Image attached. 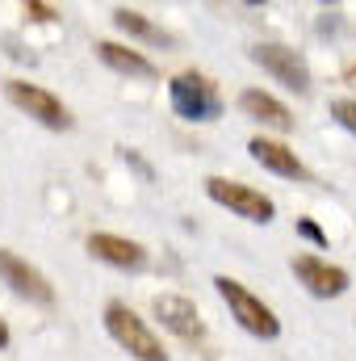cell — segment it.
I'll return each instance as SVG.
<instances>
[{
    "instance_id": "30bf717a",
    "label": "cell",
    "mask_w": 356,
    "mask_h": 361,
    "mask_svg": "<svg viewBox=\"0 0 356 361\" xmlns=\"http://www.w3.org/2000/svg\"><path fill=\"white\" fill-rule=\"evenodd\" d=\"M84 248L101 265H113V269H126V273H139L147 265V248L139 240H122V235H109V231H92L84 240Z\"/></svg>"
},
{
    "instance_id": "5bb4252c",
    "label": "cell",
    "mask_w": 356,
    "mask_h": 361,
    "mask_svg": "<svg viewBox=\"0 0 356 361\" xmlns=\"http://www.w3.org/2000/svg\"><path fill=\"white\" fill-rule=\"evenodd\" d=\"M113 25L122 30V34H130V38H147V42H172L164 30H155L139 8H113Z\"/></svg>"
},
{
    "instance_id": "4fadbf2b",
    "label": "cell",
    "mask_w": 356,
    "mask_h": 361,
    "mask_svg": "<svg viewBox=\"0 0 356 361\" xmlns=\"http://www.w3.org/2000/svg\"><path fill=\"white\" fill-rule=\"evenodd\" d=\"M239 109L248 114V118H256V122H265V126H272V130H293V114H289V105L285 101H276L272 92L265 89H248L243 97H239Z\"/></svg>"
},
{
    "instance_id": "9a60e30c",
    "label": "cell",
    "mask_w": 356,
    "mask_h": 361,
    "mask_svg": "<svg viewBox=\"0 0 356 361\" xmlns=\"http://www.w3.org/2000/svg\"><path fill=\"white\" fill-rule=\"evenodd\" d=\"M331 118L348 130V135H356V101L352 97H340V101H331Z\"/></svg>"
},
{
    "instance_id": "e0dca14e",
    "label": "cell",
    "mask_w": 356,
    "mask_h": 361,
    "mask_svg": "<svg viewBox=\"0 0 356 361\" xmlns=\"http://www.w3.org/2000/svg\"><path fill=\"white\" fill-rule=\"evenodd\" d=\"M25 17H34V21H59V8L55 4H42V0H30L25 4Z\"/></svg>"
},
{
    "instance_id": "2e32d148",
    "label": "cell",
    "mask_w": 356,
    "mask_h": 361,
    "mask_svg": "<svg viewBox=\"0 0 356 361\" xmlns=\"http://www.w3.org/2000/svg\"><path fill=\"white\" fill-rule=\"evenodd\" d=\"M298 235H302V240H310L314 248H327V231H323L314 219H298Z\"/></svg>"
},
{
    "instance_id": "8fae6325",
    "label": "cell",
    "mask_w": 356,
    "mask_h": 361,
    "mask_svg": "<svg viewBox=\"0 0 356 361\" xmlns=\"http://www.w3.org/2000/svg\"><path fill=\"white\" fill-rule=\"evenodd\" d=\"M248 152H252V160L268 169V173H276V177L285 180H306L310 177V169L298 160V152L293 147H285L281 139H265V135H256L252 143H248Z\"/></svg>"
},
{
    "instance_id": "277c9868",
    "label": "cell",
    "mask_w": 356,
    "mask_h": 361,
    "mask_svg": "<svg viewBox=\"0 0 356 361\" xmlns=\"http://www.w3.org/2000/svg\"><path fill=\"white\" fill-rule=\"evenodd\" d=\"M205 193H210V202L227 206L231 214H239V219H248V223H272V214H276L272 197H265L260 189H252V185H243V180L205 177Z\"/></svg>"
},
{
    "instance_id": "3957f363",
    "label": "cell",
    "mask_w": 356,
    "mask_h": 361,
    "mask_svg": "<svg viewBox=\"0 0 356 361\" xmlns=\"http://www.w3.org/2000/svg\"><path fill=\"white\" fill-rule=\"evenodd\" d=\"M168 97L184 122H218L222 118V97L214 89V80L201 72H177L168 80Z\"/></svg>"
},
{
    "instance_id": "ffe728a7",
    "label": "cell",
    "mask_w": 356,
    "mask_h": 361,
    "mask_svg": "<svg viewBox=\"0 0 356 361\" xmlns=\"http://www.w3.org/2000/svg\"><path fill=\"white\" fill-rule=\"evenodd\" d=\"M352 76H356V68H352Z\"/></svg>"
},
{
    "instance_id": "7c38bea8",
    "label": "cell",
    "mask_w": 356,
    "mask_h": 361,
    "mask_svg": "<svg viewBox=\"0 0 356 361\" xmlns=\"http://www.w3.org/2000/svg\"><path fill=\"white\" fill-rule=\"evenodd\" d=\"M92 51H96V59H101L105 68H113V72H122V76H134V80H155V76H160V68H155L143 51H134V47H122V42L101 38Z\"/></svg>"
},
{
    "instance_id": "ac0fdd59",
    "label": "cell",
    "mask_w": 356,
    "mask_h": 361,
    "mask_svg": "<svg viewBox=\"0 0 356 361\" xmlns=\"http://www.w3.org/2000/svg\"><path fill=\"white\" fill-rule=\"evenodd\" d=\"M122 160H126V164H130L134 173H143V177H147V180L155 177V173H151V164H147V160H143L139 152H130V147H122Z\"/></svg>"
},
{
    "instance_id": "5b68a950",
    "label": "cell",
    "mask_w": 356,
    "mask_h": 361,
    "mask_svg": "<svg viewBox=\"0 0 356 361\" xmlns=\"http://www.w3.org/2000/svg\"><path fill=\"white\" fill-rule=\"evenodd\" d=\"M4 97H8L21 114H30L34 122H42L46 130H72V114H68V105H63L55 92L38 89V85H30V80H8V85H4Z\"/></svg>"
},
{
    "instance_id": "52a82bcc",
    "label": "cell",
    "mask_w": 356,
    "mask_h": 361,
    "mask_svg": "<svg viewBox=\"0 0 356 361\" xmlns=\"http://www.w3.org/2000/svg\"><path fill=\"white\" fill-rule=\"evenodd\" d=\"M0 281H4L17 298H25V302H38V307H51V302H55V286L46 281V273L34 269L30 261H21V257L8 252V248H0Z\"/></svg>"
},
{
    "instance_id": "8992f818",
    "label": "cell",
    "mask_w": 356,
    "mask_h": 361,
    "mask_svg": "<svg viewBox=\"0 0 356 361\" xmlns=\"http://www.w3.org/2000/svg\"><path fill=\"white\" fill-rule=\"evenodd\" d=\"M252 63L265 68L268 76L276 85H285V89L310 92V68H306V59L293 47H285V42H260V47H252Z\"/></svg>"
},
{
    "instance_id": "6da1fadb",
    "label": "cell",
    "mask_w": 356,
    "mask_h": 361,
    "mask_svg": "<svg viewBox=\"0 0 356 361\" xmlns=\"http://www.w3.org/2000/svg\"><path fill=\"white\" fill-rule=\"evenodd\" d=\"M214 290H218V298L231 307V319H235L248 336H256V341H276V336H281V319H276V311L268 307L265 298H256L243 281L218 273V277H214Z\"/></svg>"
},
{
    "instance_id": "ba28073f",
    "label": "cell",
    "mask_w": 356,
    "mask_h": 361,
    "mask_svg": "<svg viewBox=\"0 0 356 361\" xmlns=\"http://www.w3.org/2000/svg\"><path fill=\"white\" fill-rule=\"evenodd\" d=\"M293 277L314 294V298H340L348 286H352V277H348V269L344 265H331V261H323V257H293Z\"/></svg>"
},
{
    "instance_id": "d6986e66",
    "label": "cell",
    "mask_w": 356,
    "mask_h": 361,
    "mask_svg": "<svg viewBox=\"0 0 356 361\" xmlns=\"http://www.w3.org/2000/svg\"><path fill=\"white\" fill-rule=\"evenodd\" d=\"M0 349H8V324L0 319Z\"/></svg>"
},
{
    "instance_id": "7a4b0ae2",
    "label": "cell",
    "mask_w": 356,
    "mask_h": 361,
    "mask_svg": "<svg viewBox=\"0 0 356 361\" xmlns=\"http://www.w3.org/2000/svg\"><path fill=\"white\" fill-rule=\"evenodd\" d=\"M105 332H109V336H113V341H117L134 361H168L164 345H160V336H155V332H151V328H147L126 302H117V298L105 307Z\"/></svg>"
},
{
    "instance_id": "9c48e42d",
    "label": "cell",
    "mask_w": 356,
    "mask_h": 361,
    "mask_svg": "<svg viewBox=\"0 0 356 361\" xmlns=\"http://www.w3.org/2000/svg\"><path fill=\"white\" fill-rule=\"evenodd\" d=\"M151 311H155V319L180 336L184 345H201L205 341V324H201V311L189 302V298H180V294H160L155 302H151Z\"/></svg>"
}]
</instances>
